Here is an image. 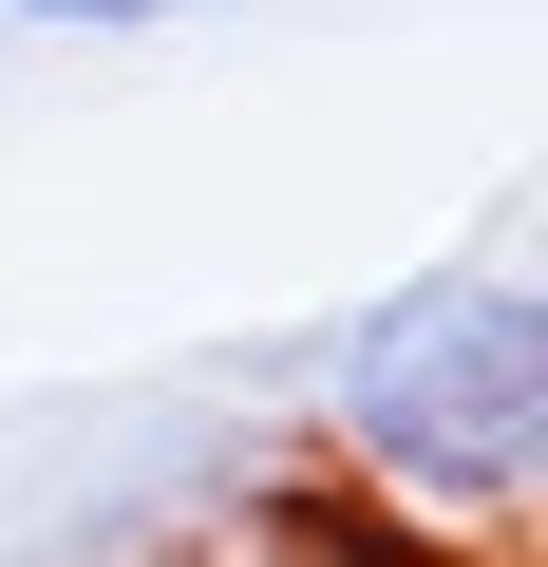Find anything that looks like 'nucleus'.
<instances>
[{
    "mask_svg": "<svg viewBox=\"0 0 548 567\" xmlns=\"http://www.w3.org/2000/svg\"><path fill=\"white\" fill-rule=\"evenodd\" d=\"M322 435L379 492H416V511H510L529 454H548V303L510 265L397 284V303L341 341V379H322Z\"/></svg>",
    "mask_w": 548,
    "mask_h": 567,
    "instance_id": "nucleus-1",
    "label": "nucleus"
},
{
    "mask_svg": "<svg viewBox=\"0 0 548 567\" xmlns=\"http://www.w3.org/2000/svg\"><path fill=\"white\" fill-rule=\"evenodd\" d=\"M0 20H39V39H152V20H189V0H0Z\"/></svg>",
    "mask_w": 548,
    "mask_h": 567,
    "instance_id": "nucleus-2",
    "label": "nucleus"
}]
</instances>
